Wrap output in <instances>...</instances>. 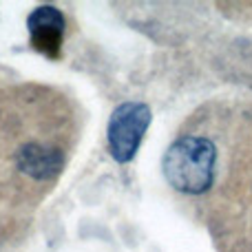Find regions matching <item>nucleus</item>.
Here are the masks:
<instances>
[{"mask_svg": "<svg viewBox=\"0 0 252 252\" xmlns=\"http://www.w3.org/2000/svg\"><path fill=\"white\" fill-rule=\"evenodd\" d=\"M18 166L35 179H49L62 168V153L42 144H27L18 153Z\"/></svg>", "mask_w": 252, "mask_h": 252, "instance_id": "4", "label": "nucleus"}, {"mask_svg": "<svg viewBox=\"0 0 252 252\" xmlns=\"http://www.w3.org/2000/svg\"><path fill=\"white\" fill-rule=\"evenodd\" d=\"M31 31V42L40 53L56 58L64 33V18L56 7H40L27 20Z\"/></svg>", "mask_w": 252, "mask_h": 252, "instance_id": "3", "label": "nucleus"}, {"mask_svg": "<svg viewBox=\"0 0 252 252\" xmlns=\"http://www.w3.org/2000/svg\"><path fill=\"white\" fill-rule=\"evenodd\" d=\"M151 124V109L142 102H126L113 111L109 122V148L115 161L126 164L135 157Z\"/></svg>", "mask_w": 252, "mask_h": 252, "instance_id": "2", "label": "nucleus"}, {"mask_svg": "<svg viewBox=\"0 0 252 252\" xmlns=\"http://www.w3.org/2000/svg\"><path fill=\"white\" fill-rule=\"evenodd\" d=\"M217 148L206 137H182L166 151L164 173L173 188L199 195L213 186Z\"/></svg>", "mask_w": 252, "mask_h": 252, "instance_id": "1", "label": "nucleus"}]
</instances>
